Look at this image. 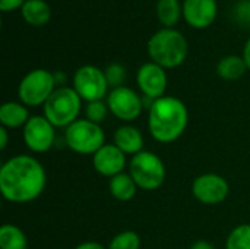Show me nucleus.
Returning <instances> with one entry per match:
<instances>
[{"mask_svg":"<svg viewBox=\"0 0 250 249\" xmlns=\"http://www.w3.org/2000/svg\"><path fill=\"white\" fill-rule=\"evenodd\" d=\"M45 185V169L32 156H15L4 161L0 169V192L9 203H32L44 192Z\"/></svg>","mask_w":250,"mask_h":249,"instance_id":"obj_1","label":"nucleus"},{"mask_svg":"<svg viewBox=\"0 0 250 249\" xmlns=\"http://www.w3.org/2000/svg\"><path fill=\"white\" fill-rule=\"evenodd\" d=\"M188 123L189 112L180 98L164 95L151 103L148 129L155 141L163 144L177 141L185 134Z\"/></svg>","mask_w":250,"mask_h":249,"instance_id":"obj_2","label":"nucleus"},{"mask_svg":"<svg viewBox=\"0 0 250 249\" xmlns=\"http://www.w3.org/2000/svg\"><path fill=\"white\" fill-rule=\"evenodd\" d=\"M146 50L151 62L164 69H174L186 60L189 54V44L180 31L174 28H163L148 40Z\"/></svg>","mask_w":250,"mask_h":249,"instance_id":"obj_3","label":"nucleus"},{"mask_svg":"<svg viewBox=\"0 0 250 249\" xmlns=\"http://www.w3.org/2000/svg\"><path fill=\"white\" fill-rule=\"evenodd\" d=\"M82 98L70 87H59L42 106L44 116L54 128H67L78 120Z\"/></svg>","mask_w":250,"mask_h":249,"instance_id":"obj_4","label":"nucleus"},{"mask_svg":"<svg viewBox=\"0 0 250 249\" xmlns=\"http://www.w3.org/2000/svg\"><path fill=\"white\" fill-rule=\"evenodd\" d=\"M54 73L47 69H34L28 72L18 85V97L26 107L44 106L56 90Z\"/></svg>","mask_w":250,"mask_h":249,"instance_id":"obj_5","label":"nucleus"},{"mask_svg":"<svg viewBox=\"0 0 250 249\" xmlns=\"http://www.w3.org/2000/svg\"><path fill=\"white\" fill-rule=\"evenodd\" d=\"M129 175L133 178L138 188L144 191H155L164 183L167 172L163 160L157 154L141 151L132 157L129 163Z\"/></svg>","mask_w":250,"mask_h":249,"instance_id":"obj_6","label":"nucleus"},{"mask_svg":"<svg viewBox=\"0 0 250 249\" xmlns=\"http://www.w3.org/2000/svg\"><path fill=\"white\" fill-rule=\"evenodd\" d=\"M64 141L72 151L83 156H94L105 144V135L100 125L88 119H78L66 128Z\"/></svg>","mask_w":250,"mask_h":249,"instance_id":"obj_7","label":"nucleus"},{"mask_svg":"<svg viewBox=\"0 0 250 249\" xmlns=\"http://www.w3.org/2000/svg\"><path fill=\"white\" fill-rule=\"evenodd\" d=\"M72 88L78 92V95L83 101L91 103V101L104 100V97L108 95L110 87L104 70H101L94 65H85L75 72Z\"/></svg>","mask_w":250,"mask_h":249,"instance_id":"obj_8","label":"nucleus"},{"mask_svg":"<svg viewBox=\"0 0 250 249\" xmlns=\"http://www.w3.org/2000/svg\"><path fill=\"white\" fill-rule=\"evenodd\" d=\"M108 110L123 122H133L142 113V98L141 95L129 87H119L108 92L107 95Z\"/></svg>","mask_w":250,"mask_h":249,"instance_id":"obj_9","label":"nucleus"},{"mask_svg":"<svg viewBox=\"0 0 250 249\" xmlns=\"http://www.w3.org/2000/svg\"><path fill=\"white\" fill-rule=\"evenodd\" d=\"M230 192L226 178L217 173H204L198 176L192 183L193 197L205 205L221 204Z\"/></svg>","mask_w":250,"mask_h":249,"instance_id":"obj_10","label":"nucleus"},{"mask_svg":"<svg viewBox=\"0 0 250 249\" xmlns=\"http://www.w3.org/2000/svg\"><path fill=\"white\" fill-rule=\"evenodd\" d=\"M54 139V126L45 116H31L23 126V141L32 153H47L53 147Z\"/></svg>","mask_w":250,"mask_h":249,"instance_id":"obj_11","label":"nucleus"},{"mask_svg":"<svg viewBox=\"0 0 250 249\" xmlns=\"http://www.w3.org/2000/svg\"><path fill=\"white\" fill-rule=\"evenodd\" d=\"M136 84L141 92L148 100L155 101L164 97L166 94L167 84H168L167 72L164 68H161L154 62L144 63L136 72Z\"/></svg>","mask_w":250,"mask_h":249,"instance_id":"obj_12","label":"nucleus"},{"mask_svg":"<svg viewBox=\"0 0 250 249\" xmlns=\"http://www.w3.org/2000/svg\"><path fill=\"white\" fill-rule=\"evenodd\" d=\"M217 13H218L217 0H185L183 1V19L192 28L205 29L211 26L217 18Z\"/></svg>","mask_w":250,"mask_h":249,"instance_id":"obj_13","label":"nucleus"},{"mask_svg":"<svg viewBox=\"0 0 250 249\" xmlns=\"http://www.w3.org/2000/svg\"><path fill=\"white\" fill-rule=\"evenodd\" d=\"M92 164L97 173L111 179L123 173V169L126 167V154L114 144H104L92 156Z\"/></svg>","mask_w":250,"mask_h":249,"instance_id":"obj_14","label":"nucleus"},{"mask_svg":"<svg viewBox=\"0 0 250 249\" xmlns=\"http://www.w3.org/2000/svg\"><path fill=\"white\" fill-rule=\"evenodd\" d=\"M113 142L126 156L130 154L133 157L144 151V136L138 128L130 125H123L117 128L113 135Z\"/></svg>","mask_w":250,"mask_h":249,"instance_id":"obj_15","label":"nucleus"},{"mask_svg":"<svg viewBox=\"0 0 250 249\" xmlns=\"http://www.w3.org/2000/svg\"><path fill=\"white\" fill-rule=\"evenodd\" d=\"M31 119L25 104L16 101H7L0 107V123L6 129L22 128Z\"/></svg>","mask_w":250,"mask_h":249,"instance_id":"obj_16","label":"nucleus"},{"mask_svg":"<svg viewBox=\"0 0 250 249\" xmlns=\"http://www.w3.org/2000/svg\"><path fill=\"white\" fill-rule=\"evenodd\" d=\"M23 21L32 26H42L51 18V7L45 0H26L21 7Z\"/></svg>","mask_w":250,"mask_h":249,"instance_id":"obj_17","label":"nucleus"},{"mask_svg":"<svg viewBox=\"0 0 250 249\" xmlns=\"http://www.w3.org/2000/svg\"><path fill=\"white\" fill-rule=\"evenodd\" d=\"M108 189L117 201L127 203L135 198L138 185L129 173H120L110 179Z\"/></svg>","mask_w":250,"mask_h":249,"instance_id":"obj_18","label":"nucleus"},{"mask_svg":"<svg viewBox=\"0 0 250 249\" xmlns=\"http://www.w3.org/2000/svg\"><path fill=\"white\" fill-rule=\"evenodd\" d=\"M246 70H248V66H246L243 56L230 54V56L223 57L217 63V73L220 78L226 81H237L246 73Z\"/></svg>","mask_w":250,"mask_h":249,"instance_id":"obj_19","label":"nucleus"},{"mask_svg":"<svg viewBox=\"0 0 250 249\" xmlns=\"http://www.w3.org/2000/svg\"><path fill=\"white\" fill-rule=\"evenodd\" d=\"M157 18L164 28H174L183 18V4L179 0H158Z\"/></svg>","mask_w":250,"mask_h":249,"instance_id":"obj_20","label":"nucleus"},{"mask_svg":"<svg viewBox=\"0 0 250 249\" xmlns=\"http://www.w3.org/2000/svg\"><path fill=\"white\" fill-rule=\"evenodd\" d=\"M0 249H28L25 232L16 225H3L0 229Z\"/></svg>","mask_w":250,"mask_h":249,"instance_id":"obj_21","label":"nucleus"},{"mask_svg":"<svg viewBox=\"0 0 250 249\" xmlns=\"http://www.w3.org/2000/svg\"><path fill=\"white\" fill-rule=\"evenodd\" d=\"M227 249H250V225H239L234 227L226 242Z\"/></svg>","mask_w":250,"mask_h":249,"instance_id":"obj_22","label":"nucleus"},{"mask_svg":"<svg viewBox=\"0 0 250 249\" xmlns=\"http://www.w3.org/2000/svg\"><path fill=\"white\" fill-rule=\"evenodd\" d=\"M141 248V236L133 230H125L117 233L107 249H139Z\"/></svg>","mask_w":250,"mask_h":249,"instance_id":"obj_23","label":"nucleus"},{"mask_svg":"<svg viewBox=\"0 0 250 249\" xmlns=\"http://www.w3.org/2000/svg\"><path fill=\"white\" fill-rule=\"evenodd\" d=\"M108 112H110L108 110V106L103 100L86 103V107H85V116H86V119L91 120V122H94V123H97V125H100L101 122L105 120Z\"/></svg>","mask_w":250,"mask_h":249,"instance_id":"obj_24","label":"nucleus"},{"mask_svg":"<svg viewBox=\"0 0 250 249\" xmlns=\"http://www.w3.org/2000/svg\"><path fill=\"white\" fill-rule=\"evenodd\" d=\"M104 73H105L108 87H111L113 90L119 88V87H123V82L126 79V69H125L123 65H120V63H110L105 68Z\"/></svg>","mask_w":250,"mask_h":249,"instance_id":"obj_25","label":"nucleus"},{"mask_svg":"<svg viewBox=\"0 0 250 249\" xmlns=\"http://www.w3.org/2000/svg\"><path fill=\"white\" fill-rule=\"evenodd\" d=\"M236 21L242 25H250V0H242L234 9Z\"/></svg>","mask_w":250,"mask_h":249,"instance_id":"obj_26","label":"nucleus"},{"mask_svg":"<svg viewBox=\"0 0 250 249\" xmlns=\"http://www.w3.org/2000/svg\"><path fill=\"white\" fill-rule=\"evenodd\" d=\"M26 0H0V10L3 13H9L13 10H21V7L23 6Z\"/></svg>","mask_w":250,"mask_h":249,"instance_id":"obj_27","label":"nucleus"},{"mask_svg":"<svg viewBox=\"0 0 250 249\" xmlns=\"http://www.w3.org/2000/svg\"><path fill=\"white\" fill-rule=\"evenodd\" d=\"M9 142V135H7V129L6 128H0V150H6Z\"/></svg>","mask_w":250,"mask_h":249,"instance_id":"obj_28","label":"nucleus"},{"mask_svg":"<svg viewBox=\"0 0 250 249\" xmlns=\"http://www.w3.org/2000/svg\"><path fill=\"white\" fill-rule=\"evenodd\" d=\"M190 249H215V247L211 244V242H208V241H196Z\"/></svg>","mask_w":250,"mask_h":249,"instance_id":"obj_29","label":"nucleus"},{"mask_svg":"<svg viewBox=\"0 0 250 249\" xmlns=\"http://www.w3.org/2000/svg\"><path fill=\"white\" fill-rule=\"evenodd\" d=\"M75 249H105L101 244L98 242H83V244H79Z\"/></svg>","mask_w":250,"mask_h":249,"instance_id":"obj_30","label":"nucleus"},{"mask_svg":"<svg viewBox=\"0 0 250 249\" xmlns=\"http://www.w3.org/2000/svg\"><path fill=\"white\" fill-rule=\"evenodd\" d=\"M243 59H245V62H246L248 69L250 70V37L248 38V41H246V44H245V47H243Z\"/></svg>","mask_w":250,"mask_h":249,"instance_id":"obj_31","label":"nucleus"},{"mask_svg":"<svg viewBox=\"0 0 250 249\" xmlns=\"http://www.w3.org/2000/svg\"><path fill=\"white\" fill-rule=\"evenodd\" d=\"M54 79H56V84L59 87H64L63 84L66 82V73L64 72H56L54 73Z\"/></svg>","mask_w":250,"mask_h":249,"instance_id":"obj_32","label":"nucleus"}]
</instances>
